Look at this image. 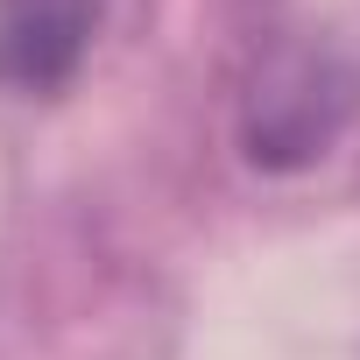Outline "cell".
<instances>
[{
  "instance_id": "obj_2",
  "label": "cell",
  "mask_w": 360,
  "mask_h": 360,
  "mask_svg": "<svg viewBox=\"0 0 360 360\" xmlns=\"http://www.w3.org/2000/svg\"><path fill=\"white\" fill-rule=\"evenodd\" d=\"M106 0H0V85L22 99H50L78 78Z\"/></svg>"
},
{
  "instance_id": "obj_1",
  "label": "cell",
  "mask_w": 360,
  "mask_h": 360,
  "mask_svg": "<svg viewBox=\"0 0 360 360\" xmlns=\"http://www.w3.org/2000/svg\"><path fill=\"white\" fill-rule=\"evenodd\" d=\"M360 113V71L318 43V36H283L255 57L248 92H240V148L255 169H311L332 155V141Z\"/></svg>"
}]
</instances>
